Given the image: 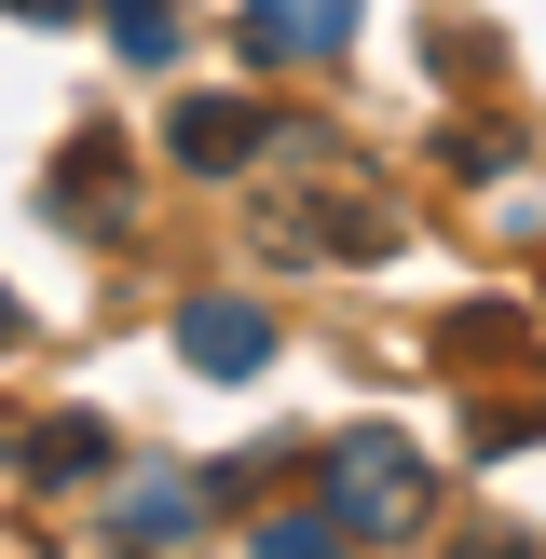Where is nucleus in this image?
I'll return each mask as SVG.
<instances>
[{"instance_id":"nucleus-1","label":"nucleus","mask_w":546,"mask_h":559,"mask_svg":"<svg viewBox=\"0 0 546 559\" xmlns=\"http://www.w3.org/2000/svg\"><path fill=\"white\" fill-rule=\"evenodd\" d=\"M328 519H342V546H382L424 519V451L410 437H342L328 451Z\"/></svg>"},{"instance_id":"nucleus-2","label":"nucleus","mask_w":546,"mask_h":559,"mask_svg":"<svg viewBox=\"0 0 546 559\" xmlns=\"http://www.w3.org/2000/svg\"><path fill=\"white\" fill-rule=\"evenodd\" d=\"M164 151H178L191 178H246V164L273 151V109H246V96H178V109H164Z\"/></svg>"},{"instance_id":"nucleus-3","label":"nucleus","mask_w":546,"mask_h":559,"mask_svg":"<svg viewBox=\"0 0 546 559\" xmlns=\"http://www.w3.org/2000/svg\"><path fill=\"white\" fill-rule=\"evenodd\" d=\"M355 41V0H246V55L260 69H328Z\"/></svg>"},{"instance_id":"nucleus-4","label":"nucleus","mask_w":546,"mask_h":559,"mask_svg":"<svg viewBox=\"0 0 546 559\" xmlns=\"http://www.w3.org/2000/svg\"><path fill=\"white\" fill-rule=\"evenodd\" d=\"M178 355L205 382H260L273 369V314H260V300H191V314H178Z\"/></svg>"},{"instance_id":"nucleus-5","label":"nucleus","mask_w":546,"mask_h":559,"mask_svg":"<svg viewBox=\"0 0 546 559\" xmlns=\"http://www.w3.org/2000/svg\"><path fill=\"white\" fill-rule=\"evenodd\" d=\"M55 218H82V233H123V136H82V151L55 164Z\"/></svg>"},{"instance_id":"nucleus-6","label":"nucleus","mask_w":546,"mask_h":559,"mask_svg":"<svg viewBox=\"0 0 546 559\" xmlns=\"http://www.w3.org/2000/svg\"><path fill=\"white\" fill-rule=\"evenodd\" d=\"M27 478H41V491H82V478H109V424H82V409H55V424L27 437Z\"/></svg>"},{"instance_id":"nucleus-7","label":"nucleus","mask_w":546,"mask_h":559,"mask_svg":"<svg viewBox=\"0 0 546 559\" xmlns=\"http://www.w3.org/2000/svg\"><path fill=\"white\" fill-rule=\"evenodd\" d=\"M191 519H205L191 478H136V491H123V546H164V533H191Z\"/></svg>"},{"instance_id":"nucleus-8","label":"nucleus","mask_w":546,"mask_h":559,"mask_svg":"<svg viewBox=\"0 0 546 559\" xmlns=\"http://www.w3.org/2000/svg\"><path fill=\"white\" fill-rule=\"evenodd\" d=\"M260 559H342V519H328V506H287V519H260Z\"/></svg>"},{"instance_id":"nucleus-9","label":"nucleus","mask_w":546,"mask_h":559,"mask_svg":"<svg viewBox=\"0 0 546 559\" xmlns=\"http://www.w3.org/2000/svg\"><path fill=\"white\" fill-rule=\"evenodd\" d=\"M14 14H27V27H69V14H82V0H14Z\"/></svg>"},{"instance_id":"nucleus-10","label":"nucleus","mask_w":546,"mask_h":559,"mask_svg":"<svg viewBox=\"0 0 546 559\" xmlns=\"http://www.w3.org/2000/svg\"><path fill=\"white\" fill-rule=\"evenodd\" d=\"M0 342H27V300H14V287H0Z\"/></svg>"}]
</instances>
